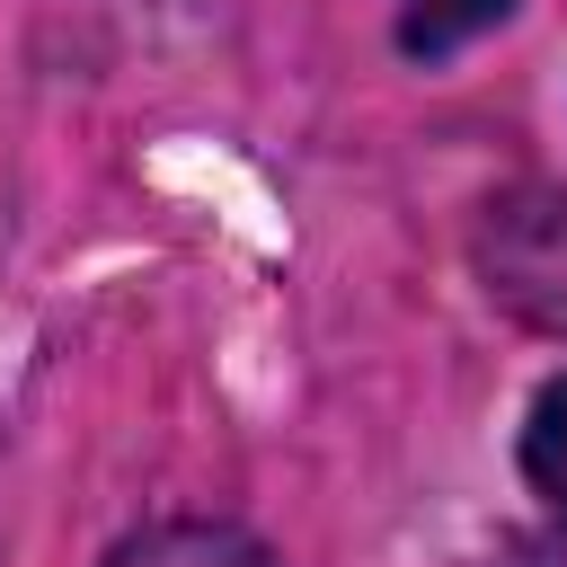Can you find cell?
Segmentation results:
<instances>
[{
    "label": "cell",
    "mask_w": 567,
    "mask_h": 567,
    "mask_svg": "<svg viewBox=\"0 0 567 567\" xmlns=\"http://www.w3.org/2000/svg\"><path fill=\"white\" fill-rule=\"evenodd\" d=\"M514 9H523V0H399L390 35H399L408 62L443 71V62H461L470 44H487L496 27H514Z\"/></svg>",
    "instance_id": "obj_3"
},
{
    "label": "cell",
    "mask_w": 567,
    "mask_h": 567,
    "mask_svg": "<svg viewBox=\"0 0 567 567\" xmlns=\"http://www.w3.org/2000/svg\"><path fill=\"white\" fill-rule=\"evenodd\" d=\"M97 567H292V558L230 514H159L142 532H124Z\"/></svg>",
    "instance_id": "obj_2"
},
{
    "label": "cell",
    "mask_w": 567,
    "mask_h": 567,
    "mask_svg": "<svg viewBox=\"0 0 567 567\" xmlns=\"http://www.w3.org/2000/svg\"><path fill=\"white\" fill-rule=\"evenodd\" d=\"M514 470H523V487L567 523V363L532 390V408H523V434H514Z\"/></svg>",
    "instance_id": "obj_4"
},
{
    "label": "cell",
    "mask_w": 567,
    "mask_h": 567,
    "mask_svg": "<svg viewBox=\"0 0 567 567\" xmlns=\"http://www.w3.org/2000/svg\"><path fill=\"white\" fill-rule=\"evenodd\" d=\"M470 275L514 328L567 346V186H496L470 221Z\"/></svg>",
    "instance_id": "obj_1"
}]
</instances>
